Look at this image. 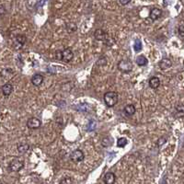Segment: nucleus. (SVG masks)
<instances>
[{"mask_svg":"<svg viewBox=\"0 0 184 184\" xmlns=\"http://www.w3.org/2000/svg\"><path fill=\"white\" fill-rule=\"evenodd\" d=\"M127 144H128V140L126 138H124V137H122V138H119L118 139V141H117V146L123 148Z\"/></svg>","mask_w":184,"mask_h":184,"instance_id":"nucleus-24","label":"nucleus"},{"mask_svg":"<svg viewBox=\"0 0 184 184\" xmlns=\"http://www.w3.org/2000/svg\"><path fill=\"white\" fill-rule=\"evenodd\" d=\"M94 37L96 40L101 41H106L109 39V34L102 29H98L94 32Z\"/></svg>","mask_w":184,"mask_h":184,"instance_id":"nucleus-6","label":"nucleus"},{"mask_svg":"<svg viewBox=\"0 0 184 184\" xmlns=\"http://www.w3.org/2000/svg\"><path fill=\"white\" fill-rule=\"evenodd\" d=\"M158 65H159V67H160L162 70H166V69H168L169 67H171L172 62H171L170 59H168V58H163L161 61L159 62Z\"/></svg>","mask_w":184,"mask_h":184,"instance_id":"nucleus-15","label":"nucleus"},{"mask_svg":"<svg viewBox=\"0 0 184 184\" xmlns=\"http://www.w3.org/2000/svg\"><path fill=\"white\" fill-rule=\"evenodd\" d=\"M179 34L181 37H184V22L179 26Z\"/></svg>","mask_w":184,"mask_h":184,"instance_id":"nucleus-27","label":"nucleus"},{"mask_svg":"<svg viewBox=\"0 0 184 184\" xmlns=\"http://www.w3.org/2000/svg\"><path fill=\"white\" fill-rule=\"evenodd\" d=\"M23 167H24V160L20 158H17L10 162L9 166H8V169H9V171L17 172V171H20L21 169H22Z\"/></svg>","mask_w":184,"mask_h":184,"instance_id":"nucleus-2","label":"nucleus"},{"mask_svg":"<svg viewBox=\"0 0 184 184\" xmlns=\"http://www.w3.org/2000/svg\"><path fill=\"white\" fill-rule=\"evenodd\" d=\"M60 183L61 184H71V183H74V181H73L71 178H64V180H62L61 182H60Z\"/></svg>","mask_w":184,"mask_h":184,"instance_id":"nucleus-26","label":"nucleus"},{"mask_svg":"<svg viewBox=\"0 0 184 184\" xmlns=\"http://www.w3.org/2000/svg\"><path fill=\"white\" fill-rule=\"evenodd\" d=\"M123 111L125 113V115L127 116H133L135 113V107L133 104H129L126 105L123 109Z\"/></svg>","mask_w":184,"mask_h":184,"instance_id":"nucleus-16","label":"nucleus"},{"mask_svg":"<svg viewBox=\"0 0 184 184\" xmlns=\"http://www.w3.org/2000/svg\"><path fill=\"white\" fill-rule=\"evenodd\" d=\"M43 82V77L40 74H35L32 76L31 78V84L35 87H39L41 86Z\"/></svg>","mask_w":184,"mask_h":184,"instance_id":"nucleus-13","label":"nucleus"},{"mask_svg":"<svg viewBox=\"0 0 184 184\" xmlns=\"http://www.w3.org/2000/svg\"><path fill=\"white\" fill-rule=\"evenodd\" d=\"M13 86L10 83H7L2 87V93L5 97H8L12 92H13Z\"/></svg>","mask_w":184,"mask_h":184,"instance_id":"nucleus-12","label":"nucleus"},{"mask_svg":"<svg viewBox=\"0 0 184 184\" xmlns=\"http://www.w3.org/2000/svg\"><path fill=\"white\" fill-rule=\"evenodd\" d=\"M113 144V139L111 136H105L101 140V144L103 147H109Z\"/></svg>","mask_w":184,"mask_h":184,"instance_id":"nucleus-17","label":"nucleus"},{"mask_svg":"<svg viewBox=\"0 0 184 184\" xmlns=\"http://www.w3.org/2000/svg\"><path fill=\"white\" fill-rule=\"evenodd\" d=\"M147 59L144 56V55H139L137 58H136V64L139 65V66H144L147 64Z\"/></svg>","mask_w":184,"mask_h":184,"instance_id":"nucleus-21","label":"nucleus"},{"mask_svg":"<svg viewBox=\"0 0 184 184\" xmlns=\"http://www.w3.org/2000/svg\"><path fill=\"white\" fill-rule=\"evenodd\" d=\"M6 13H7V9H6L5 6L4 5H0V20L6 15Z\"/></svg>","mask_w":184,"mask_h":184,"instance_id":"nucleus-25","label":"nucleus"},{"mask_svg":"<svg viewBox=\"0 0 184 184\" xmlns=\"http://www.w3.org/2000/svg\"><path fill=\"white\" fill-rule=\"evenodd\" d=\"M41 126V120H39L38 118L32 117V118H30V119L27 121V127H28V128H30V129L35 130V129H39Z\"/></svg>","mask_w":184,"mask_h":184,"instance_id":"nucleus-7","label":"nucleus"},{"mask_svg":"<svg viewBox=\"0 0 184 184\" xmlns=\"http://www.w3.org/2000/svg\"><path fill=\"white\" fill-rule=\"evenodd\" d=\"M30 148V145L28 144H21L18 145V151L21 153V154H24L26 153Z\"/></svg>","mask_w":184,"mask_h":184,"instance_id":"nucleus-22","label":"nucleus"},{"mask_svg":"<svg viewBox=\"0 0 184 184\" xmlns=\"http://www.w3.org/2000/svg\"><path fill=\"white\" fill-rule=\"evenodd\" d=\"M166 142H167V138H166V137H161V138H159V139H158V146H161V145H162V144H164L166 143Z\"/></svg>","mask_w":184,"mask_h":184,"instance_id":"nucleus-28","label":"nucleus"},{"mask_svg":"<svg viewBox=\"0 0 184 184\" xmlns=\"http://www.w3.org/2000/svg\"><path fill=\"white\" fill-rule=\"evenodd\" d=\"M173 115L175 118H184V105L183 104H178L175 107V110L173 111Z\"/></svg>","mask_w":184,"mask_h":184,"instance_id":"nucleus-10","label":"nucleus"},{"mask_svg":"<svg viewBox=\"0 0 184 184\" xmlns=\"http://www.w3.org/2000/svg\"><path fill=\"white\" fill-rule=\"evenodd\" d=\"M55 58L59 61H62V51H57L55 53Z\"/></svg>","mask_w":184,"mask_h":184,"instance_id":"nucleus-29","label":"nucleus"},{"mask_svg":"<svg viewBox=\"0 0 184 184\" xmlns=\"http://www.w3.org/2000/svg\"><path fill=\"white\" fill-rule=\"evenodd\" d=\"M119 1H120V3L123 6H125V5H127V4H129L131 2V0H119Z\"/></svg>","mask_w":184,"mask_h":184,"instance_id":"nucleus-30","label":"nucleus"},{"mask_svg":"<svg viewBox=\"0 0 184 184\" xmlns=\"http://www.w3.org/2000/svg\"><path fill=\"white\" fill-rule=\"evenodd\" d=\"M97 128V122L94 121V120H90L87 124V132H92V131H95Z\"/></svg>","mask_w":184,"mask_h":184,"instance_id":"nucleus-19","label":"nucleus"},{"mask_svg":"<svg viewBox=\"0 0 184 184\" xmlns=\"http://www.w3.org/2000/svg\"><path fill=\"white\" fill-rule=\"evenodd\" d=\"M103 100H104L106 106L111 108V107H113L117 104L118 100H119V95L115 91H108L104 94Z\"/></svg>","mask_w":184,"mask_h":184,"instance_id":"nucleus-1","label":"nucleus"},{"mask_svg":"<svg viewBox=\"0 0 184 184\" xmlns=\"http://www.w3.org/2000/svg\"><path fill=\"white\" fill-rule=\"evenodd\" d=\"M142 48H143L142 41H140L139 39H136V40L134 41V50L136 53H138V52H140V51L142 50Z\"/></svg>","mask_w":184,"mask_h":184,"instance_id":"nucleus-23","label":"nucleus"},{"mask_svg":"<svg viewBox=\"0 0 184 184\" xmlns=\"http://www.w3.org/2000/svg\"><path fill=\"white\" fill-rule=\"evenodd\" d=\"M89 109H90V107L87 103H81L77 107V110L81 112H87L89 111Z\"/></svg>","mask_w":184,"mask_h":184,"instance_id":"nucleus-20","label":"nucleus"},{"mask_svg":"<svg viewBox=\"0 0 184 184\" xmlns=\"http://www.w3.org/2000/svg\"><path fill=\"white\" fill-rule=\"evenodd\" d=\"M26 42V36L25 35H22V34H19L15 37V40H14V45H15V48L16 49H21L23 47V45L25 44Z\"/></svg>","mask_w":184,"mask_h":184,"instance_id":"nucleus-8","label":"nucleus"},{"mask_svg":"<svg viewBox=\"0 0 184 184\" xmlns=\"http://www.w3.org/2000/svg\"><path fill=\"white\" fill-rule=\"evenodd\" d=\"M118 69L123 73H129L133 70V63L128 59H123L118 63Z\"/></svg>","mask_w":184,"mask_h":184,"instance_id":"nucleus-3","label":"nucleus"},{"mask_svg":"<svg viewBox=\"0 0 184 184\" xmlns=\"http://www.w3.org/2000/svg\"><path fill=\"white\" fill-rule=\"evenodd\" d=\"M44 3H45V0H41V1L39 2V4H38V7H41Z\"/></svg>","mask_w":184,"mask_h":184,"instance_id":"nucleus-31","label":"nucleus"},{"mask_svg":"<svg viewBox=\"0 0 184 184\" xmlns=\"http://www.w3.org/2000/svg\"><path fill=\"white\" fill-rule=\"evenodd\" d=\"M70 160L74 163H79L84 160L85 158V155L83 153V151H81L80 149H77L74 150L71 154H70Z\"/></svg>","mask_w":184,"mask_h":184,"instance_id":"nucleus-4","label":"nucleus"},{"mask_svg":"<svg viewBox=\"0 0 184 184\" xmlns=\"http://www.w3.org/2000/svg\"><path fill=\"white\" fill-rule=\"evenodd\" d=\"M116 182V175L113 172H107L104 176V182L106 184H113Z\"/></svg>","mask_w":184,"mask_h":184,"instance_id":"nucleus-11","label":"nucleus"},{"mask_svg":"<svg viewBox=\"0 0 184 184\" xmlns=\"http://www.w3.org/2000/svg\"><path fill=\"white\" fill-rule=\"evenodd\" d=\"M74 58V53L70 48H66L62 51V61L64 63H69Z\"/></svg>","mask_w":184,"mask_h":184,"instance_id":"nucleus-5","label":"nucleus"},{"mask_svg":"<svg viewBox=\"0 0 184 184\" xmlns=\"http://www.w3.org/2000/svg\"><path fill=\"white\" fill-rule=\"evenodd\" d=\"M161 16H162V10L160 8L154 7L150 10L149 18L152 21H156L157 20H158Z\"/></svg>","mask_w":184,"mask_h":184,"instance_id":"nucleus-9","label":"nucleus"},{"mask_svg":"<svg viewBox=\"0 0 184 184\" xmlns=\"http://www.w3.org/2000/svg\"><path fill=\"white\" fill-rule=\"evenodd\" d=\"M149 87L153 89H157L159 86H160V79L158 78V77H152L150 79H149Z\"/></svg>","mask_w":184,"mask_h":184,"instance_id":"nucleus-14","label":"nucleus"},{"mask_svg":"<svg viewBox=\"0 0 184 184\" xmlns=\"http://www.w3.org/2000/svg\"><path fill=\"white\" fill-rule=\"evenodd\" d=\"M65 29H66V31H67L68 33H74V32H76V31H77L78 27H77L76 23H74V22H70V23H68V24L66 25Z\"/></svg>","mask_w":184,"mask_h":184,"instance_id":"nucleus-18","label":"nucleus"}]
</instances>
